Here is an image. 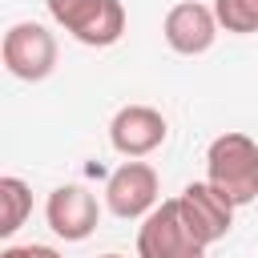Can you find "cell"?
Segmentation results:
<instances>
[{
  "label": "cell",
  "mask_w": 258,
  "mask_h": 258,
  "mask_svg": "<svg viewBox=\"0 0 258 258\" xmlns=\"http://www.w3.org/2000/svg\"><path fill=\"white\" fill-rule=\"evenodd\" d=\"M206 181L234 206H250L258 198V145L246 133H222L206 153Z\"/></svg>",
  "instance_id": "cell-1"
},
{
  "label": "cell",
  "mask_w": 258,
  "mask_h": 258,
  "mask_svg": "<svg viewBox=\"0 0 258 258\" xmlns=\"http://www.w3.org/2000/svg\"><path fill=\"white\" fill-rule=\"evenodd\" d=\"M48 16L81 44L109 48L125 32V4L121 0H44Z\"/></svg>",
  "instance_id": "cell-2"
},
{
  "label": "cell",
  "mask_w": 258,
  "mask_h": 258,
  "mask_svg": "<svg viewBox=\"0 0 258 258\" xmlns=\"http://www.w3.org/2000/svg\"><path fill=\"white\" fill-rule=\"evenodd\" d=\"M206 246L194 238V230L185 226L177 198L157 202L137 230V258H202Z\"/></svg>",
  "instance_id": "cell-3"
},
{
  "label": "cell",
  "mask_w": 258,
  "mask_h": 258,
  "mask_svg": "<svg viewBox=\"0 0 258 258\" xmlns=\"http://www.w3.org/2000/svg\"><path fill=\"white\" fill-rule=\"evenodd\" d=\"M0 56L16 81H44L56 69V36L36 20H20L4 32Z\"/></svg>",
  "instance_id": "cell-4"
},
{
  "label": "cell",
  "mask_w": 258,
  "mask_h": 258,
  "mask_svg": "<svg viewBox=\"0 0 258 258\" xmlns=\"http://www.w3.org/2000/svg\"><path fill=\"white\" fill-rule=\"evenodd\" d=\"M157 189H161L157 169L133 157V161H125V165H117L109 173V181H105V206L117 218L133 222V218H145L157 206Z\"/></svg>",
  "instance_id": "cell-5"
},
{
  "label": "cell",
  "mask_w": 258,
  "mask_h": 258,
  "mask_svg": "<svg viewBox=\"0 0 258 258\" xmlns=\"http://www.w3.org/2000/svg\"><path fill=\"white\" fill-rule=\"evenodd\" d=\"M177 210H181L185 226L194 230V238H198L202 246H214V242H222V238L230 234L238 206L226 202L210 181H189V185L177 194Z\"/></svg>",
  "instance_id": "cell-6"
},
{
  "label": "cell",
  "mask_w": 258,
  "mask_h": 258,
  "mask_svg": "<svg viewBox=\"0 0 258 258\" xmlns=\"http://www.w3.org/2000/svg\"><path fill=\"white\" fill-rule=\"evenodd\" d=\"M218 28H222V24H218L214 8H206V4H198V0L173 4V8L165 12V24H161L165 44H169L173 52H181V56H202V52H210L214 40H218Z\"/></svg>",
  "instance_id": "cell-7"
},
{
  "label": "cell",
  "mask_w": 258,
  "mask_h": 258,
  "mask_svg": "<svg viewBox=\"0 0 258 258\" xmlns=\"http://www.w3.org/2000/svg\"><path fill=\"white\" fill-rule=\"evenodd\" d=\"M44 218H48L56 238L85 242L97 230V222H101V206H97V198L85 185H56L48 194V202H44Z\"/></svg>",
  "instance_id": "cell-8"
},
{
  "label": "cell",
  "mask_w": 258,
  "mask_h": 258,
  "mask_svg": "<svg viewBox=\"0 0 258 258\" xmlns=\"http://www.w3.org/2000/svg\"><path fill=\"white\" fill-rule=\"evenodd\" d=\"M165 137H169V125H165V117H161L153 105H125V109H117V117L109 121V141H113V149L125 153V157H145V153H153Z\"/></svg>",
  "instance_id": "cell-9"
},
{
  "label": "cell",
  "mask_w": 258,
  "mask_h": 258,
  "mask_svg": "<svg viewBox=\"0 0 258 258\" xmlns=\"http://www.w3.org/2000/svg\"><path fill=\"white\" fill-rule=\"evenodd\" d=\"M32 214V189L20 177H0V238H12Z\"/></svg>",
  "instance_id": "cell-10"
},
{
  "label": "cell",
  "mask_w": 258,
  "mask_h": 258,
  "mask_svg": "<svg viewBox=\"0 0 258 258\" xmlns=\"http://www.w3.org/2000/svg\"><path fill=\"white\" fill-rule=\"evenodd\" d=\"M214 16L226 32H258V0H214Z\"/></svg>",
  "instance_id": "cell-11"
},
{
  "label": "cell",
  "mask_w": 258,
  "mask_h": 258,
  "mask_svg": "<svg viewBox=\"0 0 258 258\" xmlns=\"http://www.w3.org/2000/svg\"><path fill=\"white\" fill-rule=\"evenodd\" d=\"M0 258H60L52 246H4Z\"/></svg>",
  "instance_id": "cell-12"
},
{
  "label": "cell",
  "mask_w": 258,
  "mask_h": 258,
  "mask_svg": "<svg viewBox=\"0 0 258 258\" xmlns=\"http://www.w3.org/2000/svg\"><path fill=\"white\" fill-rule=\"evenodd\" d=\"M101 258H121V254H101Z\"/></svg>",
  "instance_id": "cell-13"
}]
</instances>
